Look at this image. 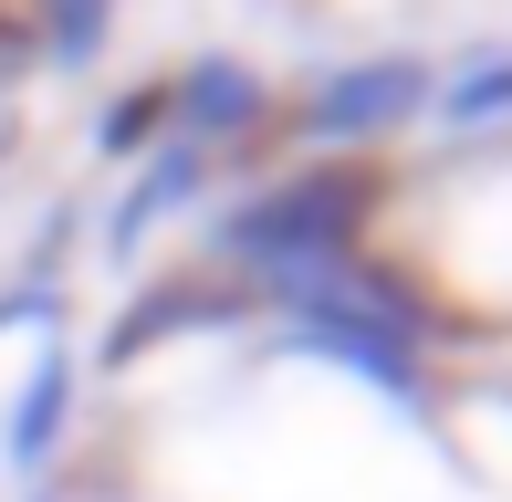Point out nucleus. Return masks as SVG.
Wrapping results in <instances>:
<instances>
[{
	"label": "nucleus",
	"instance_id": "f8f14e48",
	"mask_svg": "<svg viewBox=\"0 0 512 502\" xmlns=\"http://www.w3.org/2000/svg\"><path fill=\"white\" fill-rule=\"evenodd\" d=\"M11 147H21V136H11V126H0V168H11Z\"/></svg>",
	"mask_w": 512,
	"mask_h": 502
},
{
	"label": "nucleus",
	"instance_id": "9b49d317",
	"mask_svg": "<svg viewBox=\"0 0 512 502\" xmlns=\"http://www.w3.org/2000/svg\"><path fill=\"white\" fill-rule=\"evenodd\" d=\"M21 74H32V21H21V11H0V95H11Z\"/></svg>",
	"mask_w": 512,
	"mask_h": 502
},
{
	"label": "nucleus",
	"instance_id": "f257e3e1",
	"mask_svg": "<svg viewBox=\"0 0 512 502\" xmlns=\"http://www.w3.org/2000/svg\"><path fill=\"white\" fill-rule=\"evenodd\" d=\"M387 199H398V168L377 157H304V168H272L251 189H230L209 210V251L230 283H272V272H304V262H345V251L377 241Z\"/></svg>",
	"mask_w": 512,
	"mask_h": 502
},
{
	"label": "nucleus",
	"instance_id": "423d86ee",
	"mask_svg": "<svg viewBox=\"0 0 512 502\" xmlns=\"http://www.w3.org/2000/svg\"><path fill=\"white\" fill-rule=\"evenodd\" d=\"M74 398H84V356L42 335V356L21 367L11 408H0V461H11V471H32V482H42V471L63 461V440H74Z\"/></svg>",
	"mask_w": 512,
	"mask_h": 502
},
{
	"label": "nucleus",
	"instance_id": "ddd939ff",
	"mask_svg": "<svg viewBox=\"0 0 512 502\" xmlns=\"http://www.w3.org/2000/svg\"><path fill=\"white\" fill-rule=\"evenodd\" d=\"M32 502H63V492H53V482H42V492H32Z\"/></svg>",
	"mask_w": 512,
	"mask_h": 502
},
{
	"label": "nucleus",
	"instance_id": "1a4fd4ad",
	"mask_svg": "<svg viewBox=\"0 0 512 502\" xmlns=\"http://www.w3.org/2000/svg\"><path fill=\"white\" fill-rule=\"evenodd\" d=\"M157 136H178L168 126V74H136V84H115V95L95 105V157L105 168H136Z\"/></svg>",
	"mask_w": 512,
	"mask_h": 502
},
{
	"label": "nucleus",
	"instance_id": "20e7f679",
	"mask_svg": "<svg viewBox=\"0 0 512 502\" xmlns=\"http://www.w3.org/2000/svg\"><path fill=\"white\" fill-rule=\"evenodd\" d=\"M209 189H220V157H209L199 136H157V147L126 168V189L105 199V220H95V251H105V262H147L168 220L209 210Z\"/></svg>",
	"mask_w": 512,
	"mask_h": 502
},
{
	"label": "nucleus",
	"instance_id": "7ed1b4c3",
	"mask_svg": "<svg viewBox=\"0 0 512 502\" xmlns=\"http://www.w3.org/2000/svg\"><path fill=\"white\" fill-rule=\"evenodd\" d=\"M241 325H262L251 283H230L220 262H178V272H147V283H136L126 304L105 314L95 367H105V377H126V367H147L157 346H178V335H241Z\"/></svg>",
	"mask_w": 512,
	"mask_h": 502
},
{
	"label": "nucleus",
	"instance_id": "f03ea898",
	"mask_svg": "<svg viewBox=\"0 0 512 502\" xmlns=\"http://www.w3.org/2000/svg\"><path fill=\"white\" fill-rule=\"evenodd\" d=\"M439 95V63L429 53H356V63H324L314 84L283 95V126L324 157H377L387 136H408Z\"/></svg>",
	"mask_w": 512,
	"mask_h": 502
},
{
	"label": "nucleus",
	"instance_id": "6e6552de",
	"mask_svg": "<svg viewBox=\"0 0 512 502\" xmlns=\"http://www.w3.org/2000/svg\"><path fill=\"white\" fill-rule=\"evenodd\" d=\"M429 126H439V136H492V126H512V53L450 63L439 95H429Z\"/></svg>",
	"mask_w": 512,
	"mask_h": 502
},
{
	"label": "nucleus",
	"instance_id": "0eeeda50",
	"mask_svg": "<svg viewBox=\"0 0 512 502\" xmlns=\"http://www.w3.org/2000/svg\"><path fill=\"white\" fill-rule=\"evenodd\" d=\"M115 11L126 0H32V63L42 74H95L105 63V42H115Z\"/></svg>",
	"mask_w": 512,
	"mask_h": 502
},
{
	"label": "nucleus",
	"instance_id": "9d476101",
	"mask_svg": "<svg viewBox=\"0 0 512 502\" xmlns=\"http://www.w3.org/2000/svg\"><path fill=\"white\" fill-rule=\"evenodd\" d=\"M0 335H63V283H42V272L0 283Z\"/></svg>",
	"mask_w": 512,
	"mask_h": 502
},
{
	"label": "nucleus",
	"instance_id": "39448f33",
	"mask_svg": "<svg viewBox=\"0 0 512 502\" xmlns=\"http://www.w3.org/2000/svg\"><path fill=\"white\" fill-rule=\"evenodd\" d=\"M168 126L220 157V147H241V136L283 126V84H272L251 53H199V63L168 74Z\"/></svg>",
	"mask_w": 512,
	"mask_h": 502
}]
</instances>
